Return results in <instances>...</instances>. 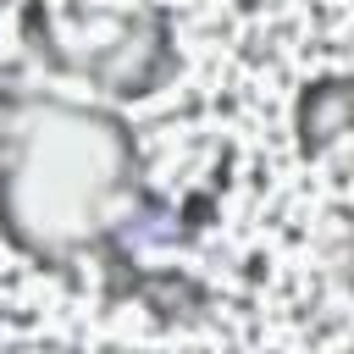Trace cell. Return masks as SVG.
<instances>
[{"label": "cell", "mask_w": 354, "mask_h": 354, "mask_svg": "<svg viewBox=\"0 0 354 354\" xmlns=\"http://www.w3.org/2000/svg\"><path fill=\"white\" fill-rule=\"evenodd\" d=\"M127 183V144L111 122L83 111H33L11 138L6 210L39 243L83 238L105 199Z\"/></svg>", "instance_id": "obj_1"}]
</instances>
